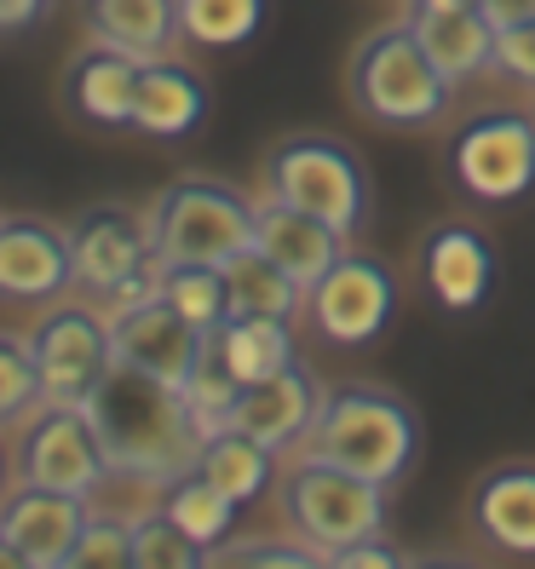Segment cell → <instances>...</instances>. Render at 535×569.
I'll return each mask as SVG.
<instances>
[{
    "instance_id": "39",
    "label": "cell",
    "mask_w": 535,
    "mask_h": 569,
    "mask_svg": "<svg viewBox=\"0 0 535 569\" xmlns=\"http://www.w3.org/2000/svg\"><path fill=\"white\" fill-rule=\"evenodd\" d=\"M0 569H23V558H18V547L7 541V535H0Z\"/></svg>"
},
{
    "instance_id": "14",
    "label": "cell",
    "mask_w": 535,
    "mask_h": 569,
    "mask_svg": "<svg viewBox=\"0 0 535 569\" xmlns=\"http://www.w3.org/2000/svg\"><path fill=\"white\" fill-rule=\"evenodd\" d=\"M70 282H76L70 230L29 219V213L0 219V299L41 306V299H58Z\"/></svg>"
},
{
    "instance_id": "37",
    "label": "cell",
    "mask_w": 535,
    "mask_h": 569,
    "mask_svg": "<svg viewBox=\"0 0 535 569\" xmlns=\"http://www.w3.org/2000/svg\"><path fill=\"white\" fill-rule=\"evenodd\" d=\"M47 12V0H0V29H23Z\"/></svg>"
},
{
    "instance_id": "32",
    "label": "cell",
    "mask_w": 535,
    "mask_h": 569,
    "mask_svg": "<svg viewBox=\"0 0 535 569\" xmlns=\"http://www.w3.org/2000/svg\"><path fill=\"white\" fill-rule=\"evenodd\" d=\"M202 563L214 569H306V563H328L311 541H219Z\"/></svg>"
},
{
    "instance_id": "19",
    "label": "cell",
    "mask_w": 535,
    "mask_h": 569,
    "mask_svg": "<svg viewBox=\"0 0 535 569\" xmlns=\"http://www.w3.org/2000/svg\"><path fill=\"white\" fill-rule=\"evenodd\" d=\"M139 70H145V58L92 41V47L70 63V104H76L92 127H132Z\"/></svg>"
},
{
    "instance_id": "21",
    "label": "cell",
    "mask_w": 535,
    "mask_h": 569,
    "mask_svg": "<svg viewBox=\"0 0 535 569\" xmlns=\"http://www.w3.org/2000/svg\"><path fill=\"white\" fill-rule=\"evenodd\" d=\"M87 36L132 58H167L179 36V0H87Z\"/></svg>"
},
{
    "instance_id": "25",
    "label": "cell",
    "mask_w": 535,
    "mask_h": 569,
    "mask_svg": "<svg viewBox=\"0 0 535 569\" xmlns=\"http://www.w3.org/2000/svg\"><path fill=\"white\" fill-rule=\"evenodd\" d=\"M219 271H225V293H230V317H288L294 322V311L306 306V288L259 248H242Z\"/></svg>"
},
{
    "instance_id": "22",
    "label": "cell",
    "mask_w": 535,
    "mask_h": 569,
    "mask_svg": "<svg viewBox=\"0 0 535 569\" xmlns=\"http://www.w3.org/2000/svg\"><path fill=\"white\" fill-rule=\"evenodd\" d=\"M478 529L501 552L535 558V466H501L478 483Z\"/></svg>"
},
{
    "instance_id": "23",
    "label": "cell",
    "mask_w": 535,
    "mask_h": 569,
    "mask_svg": "<svg viewBox=\"0 0 535 569\" xmlns=\"http://www.w3.org/2000/svg\"><path fill=\"white\" fill-rule=\"evenodd\" d=\"M196 472H202L214 489H225L237 507H248V500H259L265 489H271V472H277V449L254 443L248 431L237 426H219L202 438V455H196Z\"/></svg>"
},
{
    "instance_id": "9",
    "label": "cell",
    "mask_w": 535,
    "mask_h": 569,
    "mask_svg": "<svg viewBox=\"0 0 535 569\" xmlns=\"http://www.w3.org/2000/svg\"><path fill=\"white\" fill-rule=\"evenodd\" d=\"M208 333L214 328H196L161 288H150V293H139V299H127V306L110 311L116 362L145 368V375H156L167 386L190 380V368L202 362V351H208Z\"/></svg>"
},
{
    "instance_id": "36",
    "label": "cell",
    "mask_w": 535,
    "mask_h": 569,
    "mask_svg": "<svg viewBox=\"0 0 535 569\" xmlns=\"http://www.w3.org/2000/svg\"><path fill=\"white\" fill-rule=\"evenodd\" d=\"M484 12L495 29H513V23H529L535 18V0H484Z\"/></svg>"
},
{
    "instance_id": "34",
    "label": "cell",
    "mask_w": 535,
    "mask_h": 569,
    "mask_svg": "<svg viewBox=\"0 0 535 569\" xmlns=\"http://www.w3.org/2000/svg\"><path fill=\"white\" fill-rule=\"evenodd\" d=\"M495 70L513 76L524 87H535V18L529 23H513L495 36Z\"/></svg>"
},
{
    "instance_id": "5",
    "label": "cell",
    "mask_w": 535,
    "mask_h": 569,
    "mask_svg": "<svg viewBox=\"0 0 535 569\" xmlns=\"http://www.w3.org/2000/svg\"><path fill=\"white\" fill-rule=\"evenodd\" d=\"M283 512H288L299 541H311L328 558L340 547H357V541H369V535H380L386 483H369V478L346 472V466L299 455L283 478Z\"/></svg>"
},
{
    "instance_id": "7",
    "label": "cell",
    "mask_w": 535,
    "mask_h": 569,
    "mask_svg": "<svg viewBox=\"0 0 535 569\" xmlns=\"http://www.w3.org/2000/svg\"><path fill=\"white\" fill-rule=\"evenodd\" d=\"M70 259H76V282L110 306H127L156 288L161 264L150 253V219L127 213V208H92L70 224Z\"/></svg>"
},
{
    "instance_id": "30",
    "label": "cell",
    "mask_w": 535,
    "mask_h": 569,
    "mask_svg": "<svg viewBox=\"0 0 535 569\" xmlns=\"http://www.w3.org/2000/svg\"><path fill=\"white\" fill-rule=\"evenodd\" d=\"M202 558H208V552L196 547L161 507L132 523V569H196Z\"/></svg>"
},
{
    "instance_id": "1",
    "label": "cell",
    "mask_w": 535,
    "mask_h": 569,
    "mask_svg": "<svg viewBox=\"0 0 535 569\" xmlns=\"http://www.w3.org/2000/svg\"><path fill=\"white\" fill-rule=\"evenodd\" d=\"M81 409L98 431V443H105L110 466L145 472L156 483L185 478L196 466V455H202V438H208L196 426L185 391L145 375V368H132V362H110L105 380L81 397Z\"/></svg>"
},
{
    "instance_id": "2",
    "label": "cell",
    "mask_w": 535,
    "mask_h": 569,
    "mask_svg": "<svg viewBox=\"0 0 535 569\" xmlns=\"http://www.w3.org/2000/svg\"><path fill=\"white\" fill-rule=\"evenodd\" d=\"M415 443H420V431H415V409L404 397H392L380 386H334V391H323L299 455L346 466V472L392 489L409 472Z\"/></svg>"
},
{
    "instance_id": "4",
    "label": "cell",
    "mask_w": 535,
    "mask_h": 569,
    "mask_svg": "<svg viewBox=\"0 0 535 569\" xmlns=\"http://www.w3.org/2000/svg\"><path fill=\"white\" fill-rule=\"evenodd\" d=\"M351 104L380 127H432L449 104V81L415 41V29L392 23L351 52Z\"/></svg>"
},
{
    "instance_id": "6",
    "label": "cell",
    "mask_w": 535,
    "mask_h": 569,
    "mask_svg": "<svg viewBox=\"0 0 535 569\" xmlns=\"http://www.w3.org/2000/svg\"><path fill=\"white\" fill-rule=\"evenodd\" d=\"M265 196L328 219L334 230H346V237L369 219V173H363V161L346 144L317 139V132L283 139L265 156Z\"/></svg>"
},
{
    "instance_id": "16",
    "label": "cell",
    "mask_w": 535,
    "mask_h": 569,
    "mask_svg": "<svg viewBox=\"0 0 535 569\" xmlns=\"http://www.w3.org/2000/svg\"><path fill=\"white\" fill-rule=\"evenodd\" d=\"M317 403H323V386H317L299 362H288L283 375L242 386L237 409H230V426L248 431L254 443H265V449L283 455V449L306 443V431H311V420H317Z\"/></svg>"
},
{
    "instance_id": "17",
    "label": "cell",
    "mask_w": 535,
    "mask_h": 569,
    "mask_svg": "<svg viewBox=\"0 0 535 569\" xmlns=\"http://www.w3.org/2000/svg\"><path fill=\"white\" fill-rule=\"evenodd\" d=\"M409 29H415V41L426 47V58L438 63V76H444L449 87L495 70V36H501V29L489 23L484 7H460V12L415 7V12H409Z\"/></svg>"
},
{
    "instance_id": "15",
    "label": "cell",
    "mask_w": 535,
    "mask_h": 569,
    "mask_svg": "<svg viewBox=\"0 0 535 569\" xmlns=\"http://www.w3.org/2000/svg\"><path fill=\"white\" fill-rule=\"evenodd\" d=\"M254 248L265 259H277L311 293L334 271V259L346 253V230H334L328 219H317L306 208H288L277 196H265V202H254Z\"/></svg>"
},
{
    "instance_id": "8",
    "label": "cell",
    "mask_w": 535,
    "mask_h": 569,
    "mask_svg": "<svg viewBox=\"0 0 535 569\" xmlns=\"http://www.w3.org/2000/svg\"><path fill=\"white\" fill-rule=\"evenodd\" d=\"M449 173L478 202H518L535 184V116L489 110L466 121L449 144Z\"/></svg>"
},
{
    "instance_id": "13",
    "label": "cell",
    "mask_w": 535,
    "mask_h": 569,
    "mask_svg": "<svg viewBox=\"0 0 535 569\" xmlns=\"http://www.w3.org/2000/svg\"><path fill=\"white\" fill-rule=\"evenodd\" d=\"M87 518L92 507L81 495H58L41 483H23L0 500V535L18 547L23 569H70Z\"/></svg>"
},
{
    "instance_id": "12",
    "label": "cell",
    "mask_w": 535,
    "mask_h": 569,
    "mask_svg": "<svg viewBox=\"0 0 535 569\" xmlns=\"http://www.w3.org/2000/svg\"><path fill=\"white\" fill-rule=\"evenodd\" d=\"M29 346H36V368H41V403H81L116 362L110 317H98L92 306L47 311V322L36 328Z\"/></svg>"
},
{
    "instance_id": "24",
    "label": "cell",
    "mask_w": 535,
    "mask_h": 569,
    "mask_svg": "<svg viewBox=\"0 0 535 569\" xmlns=\"http://www.w3.org/2000/svg\"><path fill=\"white\" fill-rule=\"evenodd\" d=\"M214 346L225 357V368L237 375L242 386L254 380H271L294 362V333H288V317H225L214 328Z\"/></svg>"
},
{
    "instance_id": "35",
    "label": "cell",
    "mask_w": 535,
    "mask_h": 569,
    "mask_svg": "<svg viewBox=\"0 0 535 569\" xmlns=\"http://www.w3.org/2000/svg\"><path fill=\"white\" fill-rule=\"evenodd\" d=\"M334 569H397L404 563V552L386 547L380 535H369V541H357V547H340V552H328Z\"/></svg>"
},
{
    "instance_id": "31",
    "label": "cell",
    "mask_w": 535,
    "mask_h": 569,
    "mask_svg": "<svg viewBox=\"0 0 535 569\" xmlns=\"http://www.w3.org/2000/svg\"><path fill=\"white\" fill-rule=\"evenodd\" d=\"M41 403V368L36 346L18 333H0V420H18Z\"/></svg>"
},
{
    "instance_id": "10",
    "label": "cell",
    "mask_w": 535,
    "mask_h": 569,
    "mask_svg": "<svg viewBox=\"0 0 535 569\" xmlns=\"http://www.w3.org/2000/svg\"><path fill=\"white\" fill-rule=\"evenodd\" d=\"M110 472V455L98 443V431L87 420L81 403H47L36 415V426L23 431L18 443V478L23 483H41L58 495H92Z\"/></svg>"
},
{
    "instance_id": "11",
    "label": "cell",
    "mask_w": 535,
    "mask_h": 569,
    "mask_svg": "<svg viewBox=\"0 0 535 569\" xmlns=\"http://www.w3.org/2000/svg\"><path fill=\"white\" fill-rule=\"evenodd\" d=\"M306 306H311L328 346H369L397 317V277L386 271L380 259L340 253L334 271L306 293Z\"/></svg>"
},
{
    "instance_id": "26",
    "label": "cell",
    "mask_w": 535,
    "mask_h": 569,
    "mask_svg": "<svg viewBox=\"0 0 535 569\" xmlns=\"http://www.w3.org/2000/svg\"><path fill=\"white\" fill-rule=\"evenodd\" d=\"M161 512L174 518V523H179V529L190 535V541L202 547V552H214L219 541H230V523H237V500H230L225 489H214V483L190 466L185 478L167 483Z\"/></svg>"
},
{
    "instance_id": "18",
    "label": "cell",
    "mask_w": 535,
    "mask_h": 569,
    "mask_svg": "<svg viewBox=\"0 0 535 569\" xmlns=\"http://www.w3.org/2000/svg\"><path fill=\"white\" fill-rule=\"evenodd\" d=\"M208 116V87L196 70L174 58H145L139 70V98H132V127L150 139H185Z\"/></svg>"
},
{
    "instance_id": "33",
    "label": "cell",
    "mask_w": 535,
    "mask_h": 569,
    "mask_svg": "<svg viewBox=\"0 0 535 569\" xmlns=\"http://www.w3.org/2000/svg\"><path fill=\"white\" fill-rule=\"evenodd\" d=\"M70 569H132V523L92 512L87 529H81V541H76Z\"/></svg>"
},
{
    "instance_id": "20",
    "label": "cell",
    "mask_w": 535,
    "mask_h": 569,
    "mask_svg": "<svg viewBox=\"0 0 535 569\" xmlns=\"http://www.w3.org/2000/svg\"><path fill=\"white\" fill-rule=\"evenodd\" d=\"M489 282H495V253L473 224H444L426 242V288L438 293V306L473 311V306H484Z\"/></svg>"
},
{
    "instance_id": "40",
    "label": "cell",
    "mask_w": 535,
    "mask_h": 569,
    "mask_svg": "<svg viewBox=\"0 0 535 569\" xmlns=\"http://www.w3.org/2000/svg\"><path fill=\"white\" fill-rule=\"evenodd\" d=\"M0 483H7V449H0Z\"/></svg>"
},
{
    "instance_id": "38",
    "label": "cell",
    "mask_w": 535,
    "mask_h": 569,
    "mask_svg": "<svg viewBox=\"0 0 535 569\" xmlns=\"http://www.w3.org/2000/svg\"><path fill=\"white\" fill-rule=\"evenodd\" d=\"M415 7H438V12H460V7H484V0H415Z\"/></svg>"
},
{
    "instance_id": "3",
    "label": "cell",
    "mask_w": 535,
    "mask_h": 569,
    "mask_svg": "<svg viewBox=\"0 0 535 569\" xmlns=\"http://www.w3.org/2000/svg\"><path fill=\"white\" fill-rule=\"evenodd\" d=\"M145 219L156 264H230L254 248V202L219 179H174Z\"/></svg>"
},
{
    "instance_id": "29",
    "label": "cell",
    "mask_w": 535,
    "mask_h": 569,
    "mask_svg": "<svg viewBox=\"0 0 535 569\" xmlns=\"http://www.w3.org/2000/svg\"><path fill=\"white\" fill-rule=\"evenodd\" d=\"M179 391H185V403H190V415H196V426H202V431L230 426V409H237V397H242V380L225 368V357H219V346H214V333H208L202 362L190 368V380H185Z\"/></svg>"
},
{
    "instance_id": "28",
    "label": "cell",
    "mask_w": 535,
    "mask_h": 569,
    "mask_svg": "<svg viewBox=\"0 0 535 569\" xmlns=\"http://www.w3.org/2000/svg\"><path fill=\"white\" fill-rule=\"evenodd\" d=\"M156 288L196 322V328H219L230 317V293H225V271L219 264H161Z\"/></svg>"
},
{
    "instance_id": "27",
    "label": "cell",
    "mask_w": 535,
    "mask_h": 569,
    "mask_svg": "<svg viewBox=\"0 0 535 569\" xmlns=\"http://www.w3.org/2000/svg\"><path fill=\"white\" fill-rule=\"evenodd\" d=\"M265 0H179V41L190 47H242L259 36Z\"/></svg>"
}]
</instances>
